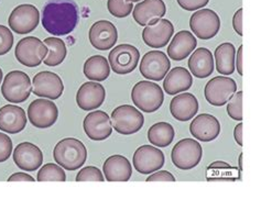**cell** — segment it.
Listing matches in <instances>:
<instances>
[{
  "instance_id": "obj_4",
  "label": "cell",
  "mask_w": 261,
  "mask_h": 200,
  "mask_svg": "<svg viewBox=\"0 0 261 200\" xmlns=\"http://www.w3.org/2000/svg\"><path fill=\"white\" fill-rule=\"evenodd\" d=\"M32 93L31 79L21 71H12L6 75L2 86L4 98L12 103L24 102Z\"/></svg>"
},
{
  "instance_id": "obj_13",
  "label": "cell",
  "mask_w": 261,
  "mask_h": 200,
  "mask_svg": "<svg viewBox=\"0 0 261 200\" xmlns=\"http://www.w3.org/2000/svg\"><path fill=\"white\" fill-rule=\"evenodd\" d=\"M59 110L56 103L44 98L32 101L28 108V118L31 125L39 129L52 127L57 122Z\"/></svg>"
},
{
  "instance_id": "obj_2",
  "label": "cell",
  "mask_w": 261,
  "mask_h": 200,
  "mask_svg": "<svg viewBox=\"0 0 261 200\" xmlns=\"http://www.w3.org/2000/svg\"><path fill=\"white\" fill-rule=\"evenodd\" d=\"M53 157L61 167L67 170H76L85 164L87 150L80 140L66 137L54 148Z\"/></svg>"
},
{
  "instance_id": "obj_1",
  "label": "cell",
  "mask_w": 261,
  "mask_h": 200,
  "mask_svg": "<svg viewBox=\"0 0 261 200\" xmlns=\"http://www.w3.org/2000/svg\"><path fill=\"white\" fill-rule=\"evenodd\" d=\"M80 21V9L74 0H49L43 8L42 25L52 36H67Z\"/></svg>"
},
{
  "instance_id": "obj_10",
  "label": "cell",
  "mask_w": 261,
  "mask_h": 200,
  "mask_svg": "<svg viewBox=\"0 0 261 200\" xmlns=\"http://www.w3.org/2000/svg\"><path fill=\"white\" fill-rule=\"evenodd\" d=\"M236 92L237 84L235 80L226 76H217L206 84L204 95L210 105L222 107L228 102Z\"/></svg>"
},
{
  "instance_id": "obj_9",
  "label": "cell",
  "mask_w": 261,
  "mask_h": 200,
  "mask_svg": "<svg viewBox=\"0 0 261 200\" xmlns=\"http://www.w3.org/2000/svg\"><path fill=\"white\" fill-rule=\"evenodd\" d=\"M40 22V12L36 6L24 4L16 7L10 13L8 23L10 29L18 34H28L36 30Z\"/></svg>"
},
{
  "instance_id": "obj_8",
  "label": "cell",
  "mask_w": 261,
  "mask_h": 200,
  "mask_svg": "<svg viewBox=\"0 0 261 200\" xmlns=\"http://www.w3.org/2000/svg\"><path fill=\"white\" fill-rule=\"evenodd\" d=\"M139 60L140 53L137 47L132 44H120L109 53L108 63L116 74L126 75L136 70Z\"/></svg>"
},
{
  "instance_id": "obj_25",
  "label": "cell",
  "mask_w": 261,
  "mask_h": 200,
  "mask_svg": "<svg viewBox=\"0 0 261 200\" xmlns=\"http://www.w3.org/2000/svg\"><path fill=\"white\" fill-rule=\"evenodd\" d=\"M104 177L108 182H128L133 176L132 164L122 155L108 157L102 166Z\"/></svg>"
},
{
  "instance_id": "obj_34",
  "label": "cell",
  "mask_w": 261,
  "mask_h": 200,
  "mask_svg": "<svg viewBox=\"0 0 261 200\" xmlns=\"http://www.w3.org/2000/svg\"><path fill=\"white\" fill-rule=\"evenodd\" d=\"M107 8L115 18H126L132 13L134 6L133 3H128L126 0H108Z\"/></svg>"
},
{
  "instance_id": "obj_23",
  "label": "cell",
  "mask_w": 261,
  "mask_h": 200,
  "mask_svg": "<svg viewBox=\"0 0 261 200\" xmlns=\"http://www.w3.org/2000/svg\"><path fill=\"white\" fill-rule=\"evenodd\" d=\"M27 126L25 111L19 106L7 105L0 109V131L9 134L21 132Z\"/></svg>"
},
{
  "instance_id": "obj_37",
  "label": "cell",
  "mask_w": 261,
  "mask_h": 200,
  "mask_svg": "<svg viewBox=\"0 0 261 200\" xmlns=\"http://www.w3.org/2000/svg\"><path fill=\"white\" fill-rule=\"evenodd\" d=\"M105 177L101 172L95 166L82 168L76 175V182H104Z\"/></svg>"
},
{
  "instance_id": "obj_32",
  "label": "cell",
  "mask_w": 261,
  "mask_h": 200,
  "mask_svg": "<svg viewBox=\"0 0 261 200\" xmlns=\"http://www.w3.org/2000/svg\"><path fill=\"white\" fill-rule=\"evenodd\" d=\"M47 46V55L44 59L43 63L46 66H58L66 58V46L65 43L60 38L52 37L46 38L43 42Z\"/></svg>"
},
{
  "instance_id": "obj_14",
  "label": "cell",
  "mask_w": 261,
  "mask_h": 200,
  "mask_svg": "<svg viewBox=\"0 0 261 200\" xmlns=\"http://www.w3.org/2000/svg\"><path fill=\"white\" fill-rule=\"evenodd\" d=\"M32 91L37 97L59 99L64 92V85L61 77L52 72H40L32 79Z\"/></svg>"
},
{
  "instance_id": "obj_33",
  "label": "cell",
  "mask_w": 261,
  "mask_h": 200,
  "mask_svg": "<svg viewBox=\"0 0 261 200\" xmlns=\"http://www.w3.org/2000/svg\"><path fill=\"white\" fill-rule=\"evenodd\" d=\"M38 182H65L66 175L60 165L47 163L41 167L37 177Z\"/></svg>"
},
{
  "instance_id": "obj_42",
  "label": "cell",
  "mask_w": 261,
  "mask_h": 200,
  "mask_svg": "<svg viewBox=\"0 0 261 200\" xmlns=\"http://www.w3.org/2000/svg\"><path fill=\"white\" fill-rule=\"evenodd\" d=\"M243 12L244 9H238L232 18V26L235 31L238 33V36L243 37Z\"/></svg>"
},
{
  "instance_id": "obj_26",
  "label": "cell",
  "mask_w": 261,
  "mask_h": 200,
  "mask_svg": "<svg viewBox=\"0 0 261 200\" xmlns=\"http://www.w3.org/2000/svg\"><path fill=\"white\" fill-rule=\"evenodd\" d=\"M198 111V101L193 94L184 93L171 100L170 112L177 121L185 122L194 118Z\"/></svg>"
},
{
  "instance_id": "obj_35",
  "label": "cell",
  "mask_w": 261,
  "mask_h": 200,
  "mask_svg": "<svg viewBox=\"0 0 261 200\" xmlns=\"http://www.w3.org/2000/svg\"><path fill=\"white\" fill-rule=\"evenodd\" d=\"M227 113L236 121L243 120V92L235 93L227 103Z\"/></svg>"
},
{
  "instance_id": "obj_47",
  "label": "cell",
  "mask_w": 261,
  "mask_h": 200,
  "mask_svg": "<svg viewBox=\"0 0 261 200\" xmlns=\"http://www.w3.org/2000/svg\"><path fill=\"white\" fill-rule=\"evenodd\" d=\"M2 80H3V70L0 68V82H2Z\"/></svg>"
},
{
  "instance_id": "obj_48",
  "label": "cell",
  "mask_w": 261,
  "mask_h": 200,
  "mask_svg": "<svg viewBox=\"0 0 261 200\" xmlns=\"http://www.w3.org/2000/svg\"><path fill=\"white\" fill-rule=\"evenodd\" d=\"M126 2H128V3H138V2H140V0H126Z\"/></svg>"
},
{
  "instance_id": "obj_11",
  "label": "cell",
  "mask_w": 261,
  "mask_h": 200,
  "mask_svg": "<svg viewBox=\"0 0 261 200\" xmlns=\"http://www.w3.org/2000/svg\"><path fill=\"white\" fill-rule=\"evenodd\" d=\"M190 27L198 39L210 40L221 29V19L212 9H200L192 15Z\"/></svg>"
},
{
  "instance_id": "obj_38",
  "label": "cell",
  "mask_w": 261,
  "mask_h": 200,
  "mask_svg": "<svg viewBox=\"0 0 261 200\" xmlns=\"http://www.w3.org/2000/svg\"><path fill=\"white\" fill-rule=\"evenodd\" d=\"M13 45V36L9 27L0 24V55L8 53Z\"/></svg>"
},
{
  "instance_id": "obj_15",
  "label": "cell",
  "mask_w": 261,
  "mask_h": 200,
  "mask_svg": "<svg viewBox=\"0 0 261 200\" xmlns=\"http://www.w3.org/2000/svg\"><path fill=\"white\" fill-rule=\"evenodd\" d=\"M164 154L159 149L151 146H142L136 150L133 163L137 172L149 175L159 170L164 165Z\"/></svg>"
},
{
  "instance_id": "obj_3",
  "label": "cell",
  "mask_w": 261,
  "mask_h": 200,
  "mask_svg": "<svg viewBox=\"0 0 261 200\" xmlns=\"http://www.w3.org/2000/svg\"><path fill=\"white\" fill-rule=\"evenodd\" d=\"M134 105L142 112L151 113L159 110L164 100L162 88L150 80H141L134 86L132 91Z\"/></svg>"
},
{
  "instance_id": "obj_27",
  "label": "cell",
  "mask_w": 261,
  "mask_h": 200,
  "mask_svg": "<svg viewBox=\"0 0 261 200\" xmlns=\"http://www.w3.org/2000/svg\"><path fill=\"white\" fill-rule=\"evenodd\" d=\"M192 53L189 68L196 78H207L214 72V56L206 47H200Z\"/></svg>"
},
{
  "instance_id": "obj_17",
  "label": "cell",
  "mask_w": 261,
  "mask_h": 200,
  "mask_svg": "<svg viewBox=\"0 0 261 200\" xmlns=\"http://www.w3.org/2000/svg\"><path fill=\"white\" fill-rule=\"evenodd\" d=\"M86 135L93 141H104L113 133V126L109 116L101 110L88 113L83 122Z\"/></svg>"
},
{
  "instance_id": "obj_45",
  "label": "cell",
  "mask_w": 261,
  "mask_h": 200,
  "mask_svg": "<svg viewBox=\"0 0 261 200\" xmlns=\"http://www.w3.org/2000/svg\"><path fill=\"white\" fill-rule=\"evenodd\" d=\"M243 49H244V45H240L237 55H236V67H237V71L238 74L240 76H243Z\"/></svg>"
},
{
  "instance_id": "obj_39",
  "label": "cell",
  "mask_w": 261,
  "mask_h": 200,
  "mask_svg": "<svg viewBox=\"0 0 261 200\" xmlns=\"http://www.w3.org/2000/svg\"><path fill=\"white\" fill-rule=\"evenodd\" d=\"M12 141L6 133L0 132V163L6 162L11 155Z\"/></svg>"
},
{
  "instance_id": "obj_22",
  "label": "cell",
  "mask_w": 261,
  "mask_h": 200,
  "mask_svg": "<svg viewBox=\"0 0 261 200\" xmlns=\"http://www.w3.org/2000/svg\"><path fill=\"white\" fill-rule=\"evenodd\" d=\"M106 91L97 81H87L82 85L76 94L77 106L85 111L97 109L104 103Z\"/></svg>"
},
{
  "instance_id": "obj_40",
  "label": "cell",
  "mask_w": 261,
  "mask_h": 200,
  "mask_svg": "<svg viewBox=\"0 0 261 200\" xmlns=\"http://www.w3.org/2000/svg\"><path fill=\"white\" fill-rule=\"evenodd\" d=\"M176 2L182 9L188 11H195L204 8L208 4L210 0H176Z\"/></svg>"
},
{
  "instance_id": "obj_19",
  "label": "cell",
  "mask_w": 261,
  "mask_h": 200,
  "mask_svg": "<svg viewBox=\"0 0 261 200\" xmlns=\"http://www.w3.org/2000/svg\"><path fill=\"white\" fill-rule=\"evenodd\" d=\"M13 161L19 168L33 172L41 167L43 163V154L36 144L23 142L17 146L13 151Z\"/></svg>"
},
{
  "instance_id": "obj_16",
  "label": "cell",
  "mask_w": 261,
  "mask_h": 200,
  "mask_svg": "<svg viewBox=\"0 0 261 200\" xmlns=\"http://www.w3.org/2000/svg\"><path fill=\"white\" fill-rule=\"evenodd\" d=\"M89 42L98 51H107L116 44L118 40V32L114 23L107 20H99L95 22L88 33Z\"/></svg>"
},
{
  "instance_id": "obj_5",
  "label": "cell",
  "mask_w": 261,
  "mask_h": 200,
  "mask_svg": "<svg viewBox=\"0 0 261 200\" xmlns=\"http://www.w3.org/2000/svg\"><path fill=\"white\" fill-rule=\"evenodd\" d=\"M112 126L116 132L123 135L137 133L145 123L143 115L138 109L130 105L117 107L111 116Z\"/></svg>"
},
{
  "instance_id": "obj_31",
  "label": "cell",
  "mask_w": 261,
  "mask_h": 200,
  "mask_svg": "<svg viewBox=\"0 0 261 200\" xmlns=\"http://www.w3.org/2000/svg\"><path fill=\"white\" fill-rule=\"evenodd\" d=\"M174 129L168 122H158L148 130V140L158 148H167L174 139Z\"/></svg>"
},
{
  "instance_id": "obj_44",
  "label": "cell",
  "mask_w": 261,
  "mask_h": 200,
  "mask_svg": "<svg viewBox=\"0 0 261 200\" xmlns=\"http://www.w3.org/2000/svg\"><path fill=\"white\" fill-rule=\"evenodd\" d=\"M243 123H238L235 127V130H233V137H235V141L240 147H243Z\"/></svg>"
},
{
  "instance_id": "obj_41",
  "label": "cell",
  "mask_w": 261,
  "mask_h": 200,
  "mask_svg": "<svg viewBox=\"0 0 261 200\" xmlns=\"http://www.w3.org/2000/svg\"><path fill=\"white\" fill-rule=\"evenodd\" d=\"M147 182H175V177L168 170H158L147 178Z\"/></svg>"
},
{
  "instance_id": "obj_18",
  "label": "cell",
  "mask_w": 261,
  "mask_h": 200,
  "mask_svg": "<svg viewBox=\"0 0 261 200\" xmlns=\"http://www.w3.org/2000/svg\"><path fill=\"white\" fill-rule=\"evenodd\" d=\"M173 33V24L167 19H159L155 23L146 25L142 31V39L148 46L160 49L170 42Z\"/></svg>"
},
{
  "instance_id": "obj_20",
  "label": "cell",
  "mask_w": 261,
  "mask_h": 200,
  "mask_svg": "<svg viewBox=\"0 0 261 200\" xmlns=\"http://www.w3.org/2000/svg\"><path fill=\"white\" fill-rule=\"evenodd\" d=\"M167 7L163 0H143L134 7L133 16L135 21L141 26L155 23L166 16Z\"/></svg>"
},
{
  "instance_id": "obj_7",
  "label": "cell",
  "mask_w": 261,
  "mask_h": 200,
  "mask_svg": "<svg viewBox=\"0 0 261 200\" xmlns=\"http://www.w3.org/2000/svg\"><path fill=\"white\" fill-rule=\"evenodd\" d=\"M47 52V46L40 39L27 37L18 42L15 55L20 64L27 67H36L43 63Z\"/></svg>"
},
{
  "instance_id": "obj_6",
  "label": "cell",
  "mask_w": 261,
  "mask_h": 200,
  "mask_svg": "<svg viewBox=\"0 0 261 200\" xmlns=\"http://www.w3.org/2000/svg\"><path fill=\"white\" fill-rule=\"evenodd\" d=\"M203 157L201 144L194 139L178 141L171 152V158L177 168L189 170L196 167Z\"/></svg>"
},
{
  "instance_id": "obj_30",
  "label": "cell",
  "mask_w": 261,
  "mask_h": 200,
  "mask_svg": "<svg viewBox=\"0 0 261 200\" xmlns=\"http://www.w3.org/2000/svg\"><path fill=\"white\" fill-rule=\"evenodd\" d=\"M84 75L93 81L106 80L111 74V66L102 55H94L84 63Z\"/></svg>"
},
{
  "instance_id": "obj_46",
  "label": "cell",
  "mask_w": 261,
  "mask_h": 200,
  "mask_svg": "<svg viewBox=\"0 0 261 200\" xmlns=\"http://www.w3.org/2000/svg\"><path fill=\"white\" fill-rule=\"evenodd\" d=\"M243 156H244L243 153L239 154V169L240 170H243Z\"/></svg>"
},
{
  "instance_id": "obj_21",
  "label": "cell",
  "mask_w": 261,
  "mask_h": 200,
  "mask_svg": "<svg viewBox=\"0 0 261 200\" xmlns=\"http://www.w3.org/2000/svg\"><path fill=\"white\" fill-rule=\"evenodd\" d=\"M190 132L198 141H214L221 133V123L212 115H198L191 122Z\"/></svg>"
},
{
  "instance_id": "obj_36",
  "label": "cell",
  "mask_w": 261,
  "mask_h": 200,
  "mask_svg": "<svg viewBox=\"0 0 261 200\" xmlns=\"http://www.w3.org/2000/svg\"><path fill=\"white\" fill-rule=\"evenodd\" d=\"M230 170H232V167L230 166L229 164L225 163V162H219V161L212 163L210 166H208V168H207V172H212V175L214 176V177L219 176V175L222 174L224 182H228V181L232 182V181H235V178L230 177V175L228 174V172H230ZM214 177L207 178V181L211 182Z\"/></svg>"
},
{
  "instance_id": "obj_28",
  "label": "cell",
  "mask_w": 261,
  "mask_h": 200,
  "mask_svg": "<svg viewBox=\"0 0 261 200\" xmlns=\"http://www.w3.org/2000/svg\"><path fill=\"white\" fill-rule=\"evenodd\" d=\"M163 88L168 95L174 96L178 93L187 92L193 85V77L184 67H174L163 78Z\"/></svg>"
},
{
  "instance_id": "obj_29",
  "label": "cell",
  "mask_w": 261,
  "mask_h": 200,
  "mask_svg": "<svg viewBox=\"0 0 261 200\" xmlns=\"http://www.w3.org/2000/svg\"><path fill=\"white\" fill-rule=\"evenodd\" d=\"M236 49L231 43H223L218 45L215 50L216 70L219 74L231 75L235 72Z\"/></svg>"
},
{
  "instance_id": "obj_12",
  "label": "cell",
  "mask_w": 261,
  "mask_h": 200,
  "mask_svg": "<svg viewBox=\"0 0 261 200\" xmlns=\"http://www.w3.org/2000/svg\"><path fill=\"white\" fill-rule=\"evenodd\" d=\"M171 62L161 51H150L141 59L139 70L146 79L160 81L170 71Z\"/></svg>"
},
{
  "instance_id": "obj_24",
  "label": "cell",
  "mask_w": 261,
  "mask_h": 200,
  "mask_svg": "<svg viewBox=\"0 0 261 200\" xmlns=\"http://www.w3.org/2000/svg\"><path fill=\"white\" fill-rule=\"evenodd\" d=\"M197 45L196 38L193 33L183 30L177 32L168 46V55L171 60L181 62L193 53Z\"/></svg>"
},
{
  "instance_id": "obj_43",
  "label": "cell",
  "mask_w": 261,
  "mask_h": 200,
  "mask_svg": "<svg viewBox=\"0 0 261 200\" xmlns=\"http://www.w3.org/2000/svg\"><path fill=\"white\" fill-rule=\"evenodd\" d=\"M8 182H34V178L27 173H15L8 178Z\"/></svg>"
}]
</instances>
